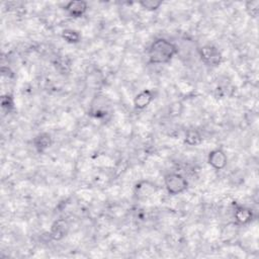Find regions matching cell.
<instances>
[{"label": "cell", "instance_id": "obj_10", "mask_svg": "<svg viewBox=\"0 0 259 259\" xmlns=\"http://www.w3.org/2000/svg\"><path fill=\"white\" fill-rule=\"evenodd\" d=\"M255 218L253 210L250 207L244 205H237L234 209V219L236 225L238 226H246L250 224Z\"/></svg>", "mask_w": 259, "mask_h": 259}, {"label": "cell", "instance_id": "obj_8", "mask_svg": "<svg viewBox=\"0 0 259 259\" xmlns=\"http://www.w3.org/2000/svg\"><path fill=\"white\" fill-rule=\"evenodd\" d=\"M156 91L153 89H143L134 98L133 104L136 110H144L155 99Z\"/></svg>", "mask_w": 259, "mask_h": 259}, {"label": "cell", "instance_id": "obj_3", "mask_svg": "<svg viewBox=\"0 0 259 259\" xmlns=\"http://www.w3.org/2000/svg\"><path fill=\"white\" fill-rule=\"evenodd\" d=\"M197 54L201 62L211 68L219 67L223 61V56L219 49L212 45H204L197 49Z\"/></svg>", "mask_w": 259, "mask_h": 259}, {"label": "cell", "instance_id": "obj_14", "mask_svg": "<svg viewBox=\"0 0 259 259\" xmlns=\"http://www.w3.org/2000/svg\"><path fill=\"white\" fill-rule=\"evenodd\" d=\"M1 107L6 112H11L14 110L15 100L10 93H6L1 96Z\"/></svg>", "mask_w": 259, "mask_h": 259}, {"label": "cell", "instance_id": "obj_12", "mask_svg": "<svg viewBox=\"0 0 259 259\" xmlns=\"http://www.w3.org/2000/svg\"><path fill=\"white\" fill-rule=\"evenodd\" d=\"M61 36L62 38L70 44V45H75V44H78L81 41V33L76 30V29H73V28H65L62 30L61 32Z\"/></svg>", "mask_w": 259, "mask_h": 259}, {"label": "cell", "instance_id": "obj_11", "mask_svg": "<svg viewBox=\"0 0 259 259\" xmlns=\"http://www.w3.org/2000/svg\"><path fill=\"white\" fill-rule=\"evenodd\" d=\"M202 143V136L198 130L188 128L185 132L184 144L190 147H196Z\"/></svg>", "mask_w": 259, "mask_h": 259}, {"label": "cell", "instance_id": "obj_9", "mask_svg": "<svg viewBox=\"0 0 259 259\" xmlns=\"http://www.w3.org/2000/svg\"><path fill=\"white\" fill-rule=\"evenodd\" d=\"M53 143V138L48 132L39 133L32 139V146L38 154L46 153L52 147Z\"/></svg>", "mask_w": 259, "mask_h": 259}, {"label": "cell", "instance_id": "obj_13", "mask_svg": "<svg viewBox=\"0 0 259 259\" xmlns=\"http://www.w3.org/2000/svg\"><path fill=\"white\" fill-rule=\"evenodd\" d=\"M54 64L56 69L63 75L68 74L71 71V60L67 56H62L57 58Z\"/></svg>", "mask_w": 259, "mask_h": 259}, {"label": "cell", "instance_id": "obj_4", "mask_svg": "<svg viewBox=\"0 0 259 259\" xmlns=\"http://www.w3.org/2000/svg\"><path fill=\"white\" fill-rule=\"evenodd\" d=\"M159 190L158 184H156L154 181L143 179L138 181L134 186V196L139 199H148L152 197L157 191Z\"/></svg>", "mask_w": 259, "mask_h": 259}, {"label": "cell", "instance_id": "obj_6", "mask_svg": "<svg viewBox=\"0 0 259 259\" xmlns=\"http://www.w3.org/2000/svg\"><path fill=\"white\" fill-rule=\"evenodd\" d=\"M63 9L72 18H81L88 10V3L83 0H72L67 2Z\"/></svg>", "mask_w": 259, "mask_h": 259}, {"label": "cell", "instance_id": "obj_2", "mask_svg": "<svg viewBox=\"0 0 259 259\" xmlns=\"http://www.w3.org/2000/svg\"><path fill=\"white\" fill-rule=\"evenodd\" d=\"M164 185L170 195H178L187 190L189 183L182 174L170 172L164 176Z\"/></svg>", "mask_w": 259, "mask_h": 259}, {"label": "cell", "instance_id": "obj_1", "mask_svg": "<svg viewBox=\"0 0 259 259\" xmlns=\"http://www.w3.org/2000/svg\"><path fill=\"white\" fill-rule=\"evenodd\" d=\"M177 54V46L164 37H158L153 40L148 49L149 63L154 65L168 64Z\"/></svg>", "mask_w": 259, "mask_h": 259}, {"label": "cell", "instance_id": "obj_17", "mask_svg": "<svg viewBox=\"0 0 259 259\" xmlns=\"http://www.w3.org/2000/svg\"><path fill=\"white\" fill-rule=\"evenodd\" d=\"M183 111V104L181 101H174L169 106V115L172 117L180 116Z\"/></svg>", "mask_w": 259, "mask_h": 259}, {"label": "cell", "instance_id": "obj_5", "mask_svg": "<svg viewBox=\"0 0 259 259\" xmlns=\"http://www.w3.org/2000/svg\"><path fill=\"white\" fill-rule=\"evenodd\" d=\"M70 231V224L67 220L60 218L53 222L49 235L53 241H61L67 237Z\"/></svg>", "mask_w": 259, "mask_h": 259}, {"label": "cell", "instance_id": "obj_15", "mask_svg": "<svg viewBox=\"0 0 259 259\" xmlns=\"http://www.w3.org/2000/svg\"><path fill=\"white\" fill-rule=\"evenodd\" d=\"M162 4L163 1L159 0H142L139 2V5L147 11H156L162 6Z\"/></svg>", "mask_w": 259, "mask_h": 259}, {"label": "cell", "instance_id": "obj_16", "mask_svg": "<svg viewBox=\"0 0 259 259\" xmlns=\"http://www.w3.org/2000/svg\"><path fill=\"white\" fill-rule=\"evenodd\" d=\"M245 9L249 16L252 18H256L259 13V1L253 0V1H247L245 3Z\"/></svg>", "mask_w": 259, "mask_h": 259}, {"label": "cell", "instance_id": "obj_7", "mask_svg": "<svg viewBox=\"0 0 259 259\" xmlns=\"http://www.w3.org/2000/svg\"><path fill=\"white\" fill-rule=\"evenodd\" d=\"M207 163L214 170H223L228 164V157L222 148L212 149L207 155Z\"/></svg>", "mask_w": 259, "mask_h": 259}]
</instances>
